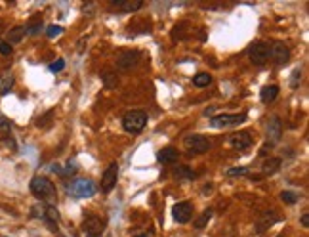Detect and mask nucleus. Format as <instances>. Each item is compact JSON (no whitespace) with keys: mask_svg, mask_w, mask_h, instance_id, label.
Segmentation results:
<instances>
[{"mask_svg":"<svg viewBox=\"0 0 309 237\" xmlns=\"http://www.w3.org/2000/svg\"><path fill=\"white\" fill-rule=\"evenodd\" d=\"M147 124V113L145 111H139V109H134L128 111L124 117H122V126L124 130L130 134H139Z\"/></svg>","mask_w":309,"mask_h":237,"instance_id":"obj_1","label":"nucleus"},{"mask_svg":"<svg viewBox=\"0 0 309 237\" xmlns=\"http://www.w3.org/2000/svg\"><path fill=\"white\" fill-rule=\"evenodd\" d=\"M31 193L38 199H56V188L46 176H34L31 180Z\"/></svg>","mask_w":309,"mask_h":237,"instance_id":"obj_2","label":"nucleus"},{"mask_svg":"<svg viewBox=\"0 0 309 237\" xmlns=\"http://www.w3.org/2000/svg\"><path fill=\"white\" fill-rule=\"evenodd\" d=\"M67 192L76 199H86L96 193V186L88 178H78V180H73L71 184H67Z\"/></svg>","mask_w":309,"mask_h":237,"instance_id":"obj_3","label":"nucleus"},{"mask_svg":"<svg viewBox=\"0 0 309 237\" xmlns=\"http://www.w3.org/2000/svg\"><path fill=\"white\" fill-rule=\"evenodd\" d=\"M244 120H246V113H233V115H229V113H221V115L212 117L210 124H212L214 128H225V126L240 124V122H244Z\"/></svg>","mask_w":309,"mask_h":237,"instance_id":"obj_4","label":"nucleus"},{"mask_svg":"<svg viewBox=\"0 0 309 237\" xmlns=\"http://www.w3.org/2000/svg\"><path fill=\"white\" fill-rule=\"evenodd\" d=\"M248 58L256 65H264L267 58H269V46L264 44V42H254L248 48Z\"/></svg>","mask_w":309,"mask_h":237,"instance_id":"obj_5","label":"nucleus"},{"mask_svg":"<svg viewBox=\"0 0 309 237\" xmlns=\"http://www.w3.org/2000/svg\"><path fill=\"white\" fill-rule=\"evenodd\" d=\"M103 228H105V222H103L100 216L96 214H88L86 220H84V232L88 237H102Z\"/></svg>","mask_w":309,"mask_h":237,"instance_id":"obj_6","label":"nucleus"},{"mask_svg":"<svg viewBox=\"0 0 309 237\" xmlns=\"http://www.w3.org/2000/svg\"><path fill=\"white\" fill-rule=\"evenodd\" d=\"M269 58L273 59V63H277V65H284L290 59V50H288V46L282 44V42H275L269 48Z\"/></svg>","mask_w":309,"mask_h":237,"instance_id":"obj_7","label":"nucleus"},{"mask_svg":"<svg viewBox=\"0 0 309 237\" xmlns=\"http://www.w3.org/2000/svg\"><path fill=\"white\" fill-rule=\"evenodd\" d=\"M185 148L191 149L193 153H205L210 149V142H208V138L201 136V134H193V136L185 138Z\"/></svg>","mask_w":309,"mask_h":237,"instance_id":"obj_8","label":"nucleus"},{"mask_svg":"<svg viewBox=\"0 0 309 237\" xmlns=\"http://www.w3.org/2000/svg\"><path fill=\"white\" fill-rule=\"evenodd\" d=\"M117 180H118V164L117 163H111V164H109V168L103 172L102 190L105 193L113 192V188L117 186Z\"/></svg>","mask_w":309,"mask_h":237,"instance_id":"obj_9","label":"nucleus"},{"mask_svg":"<svg viewBox=\"0 0 309 237\" xmlns=\"http://www.w3.org/2000/svg\"><path fill=\"white\" fill-rule=\"evenodd\" d=\"M139 58H141V54L136 52V50L120 52V54L117 56V67H120V69H132V67L137 65Z\"/></svg>","mask_w":309,"mask_h":237,"instance_id":"obj_10","label":"nucleus"},{"mask_svg":"<svg viewBox=\"0 0 309 237\" xmlns=\"http://www.w3.org/2000/svg\"><path fill=\"white\" fill-rule=\"evenodd\" d=\"M172 214H174V220L177 224H187L193 216V205L187 203V201L185 203H177L172 208Z\"/></svg>","mask_w":309,"mask_h":237,"instance_id":"obj_11","label":"nucleus"},{"mask_svg":"<svg viewBox=\"0 0 309 237\" xmlns=\"http://www.w3.org/2000/svg\"><path fill=\"white\" fill-rule=\"evenodd\" d=\"M229 142H231V146L239 151H244V149H248L252 146V136L250 132H246V130H242V132H235L229 136Z\"/></svg>","mask_w":309,"mask_h":237,"instance_id":"obj_12","label":"nucleus"},{"mask_svg":"<svg viewBox=\"0 0 309 237\" xmlns=\"http://www.w3.org/2000/svg\"><path fill=\"white\" fill-rule=\"evenodd\" d=\"M280 134H282V122H280V118L277 115H273L267 122V138L273 144H277L280 140Z\"/></svg>","mask_w":309,"mask_h":237,"instance_id":"obj_13","label":"nucleus"},{"mask_svg":"<svg viewBox=\"0 0 309 237\" xmlns=\"http://www.w3.org/2000/svg\"><path fill=\"white\" fill-rule=\"evenodd\" d=\"M157 159H159V163L162 164H172L176 163L177 159H179V151L176 148H162L159 153H157Z\"/></svg>","mask_w":309,"mask_h":237,"instance_id":"obj_14","label":"nucleus"},{"mask_svg":"<svg viewBox=\"0 0 309 237\" xmlns=\"http://www.w3.org/2000/svg\"><path fill=\"white\" fill-rule=\"evenodd\" d=\"M111 4L117 6L118 10H122V12H128V14L141 10V6H143L141 0H111Z\"/></svg>","mask_w":309,"mask_h":237,"instance_id":"obj_15","label":"nucleus"},{"mask_svg":"<svg viewBox=\"0 0 309 237\" xmlns=\"http://www.w3.org/2000/svg\"><path fill=\"white\" fill-rule=\"evenodd\" d=\"M279 96V86H275V84H271V86H264L262 92H260V98H262V102L264 104H271V102H275V98Z\"/></svg>","mask_w":309,"mask_h":237,"instance_id":"obj_16","label":"nucleus"},{"mask_svg":"<svg viewBox=\"0 0 309 237\" xmlns=\"http://www.w3.org/2000/svg\"><path fill=\"white\" fill-rule=\"evenodd\" d=\"M14 75L12 73H4L0 75V96H6L10 94V90L14 88Z\"/></svg>","mask_w":309,"mask_h":237,"instance_id":"obj_17","label":"nucleus"},{"mask_svg":"<svg viewBox=\"0 0 309 237\" xmlns=\"http://www.w3.org/2000/svg\"><path fill=\"white\" fill-rule=\"evenodd\" d=\"M279 168H280V159L279 157H271V159H267V161L262 164V172H264V176L275 174Z\"/></svg>","mask_w":309,"mask_h":237,"instance_id":"obj_18","label":"nucleus"},{"mask_svg":"<svg viewBox=\"0 0 309 237\" xmlns=\"http://www.w3.org/2000/svg\"><path fill=\"white\" fill-rule=\"evenodd\" d=\"M52 172H56V174H59L61 178L71 176V174H74V172H76V163H74V161H69L65 168H61L59 164H54V166H52Z\"/></svg>","mask_w":309,"mask_h":237,"instance_id":"obj_19","label":"nucleus"},{"mask_svg":"<svg viewBox=\"0 0 309 237\" xmlns=\"http://www.w3.org/2000/svg\"><path fill=\"white\" fill-rule=\"evenodd\" d=\"M25 37V27H14L12 31H8V44H17V42H21V39Z\"/></svg>","mask_w":309,"mask_h":237,"instance_id":"obj_20","label":"nucleus"},{"mask_svg":"<svg viewBox=\"0 0 309 237\" xmlns=\"http://www.w3.org/2000/svg\"><path fill=\"white\" fill-rule=\"evenodd\" d=\"M193 84L197 86V88H206V86H210L212 84V75L210 73H199L193 77Z\"/></svg>","mask_w":309,"mask_h":237,"instance_id":"obj_21","label":"nucleus"},{"mask_svg":"<svg viewBox=\"0 0 309 237\" xmlns=\"http://www.w3.org/2000/svg\"><path fill=\"white\" fill-rule=\"evenodd\" d=\"M189 29V25L187 23H177L176 27H174V33H172V39L174 40H181V39H185L187 37V31Z\"/></svg>","mask_w":309,"mask_h":237,"instance_id":"obj_22","label":"nucleus"},{"mask_svg":"<svg viewBox=\"0 0 309 237\" xmlns=\"http://www.w3.org/2000/svg\"><path fill=\"white\" fill-rule=\"evenodd\" d=\"M102 80H103V84H105L107 88H117V84H118V79H117V75L115 73H103Z\"/></svg>","mask_w":309,"mask_h":237,"instance_id":"obj_23","label":"nucleus"},{"mask_svg":"<svg viewBox=\"0 0 309 237\" xmlns=\"http://www.w3.org/2000/svg\"><path fill=\"white\" fill-rule=\"evenodd\" d=\"M212 214H214V212H212L210 208H208V210H205V212L201 214V218H197V220H195V228H199V230H203V228H205L206 224L210 222V218H212Z\"/></svg>","mask_w":309,"mask_h":237,"instance_id":"obj_24","label":"nucleus"},{"mask_svg":"<svg viewBox=\"0 0 309 237\" xmlns=\"http://www.w3.org/2000/svg\"><path fill=\"white\" fill-rule=\"evenodd\" d=\"M176 176L177 178H187V180H195L197 174H195V170H191L189 166H177L176 168Z\"/></svg>","mask_w":309,"mask_h":237,"instance_id":"obj_25","label":"nucleus"},{"mask_svg":"<svg viewBox=\"0 0 309 237\" xmlns=\"http://www.w3.org/2000/svg\"><path fill=\"white\" fill-rule=\"evenodd\" d=\"M42 220H46L48 224H58L59 220V212L54 207H46V214Z\"/></svg>","mask_w":309,"mask_h":237,"instance_id":"obj_26","label":"nucleus"},{"mask_svg":"<svg viewBox=\"0 0 309 237\" xmlns=\"http://www.w3.org/2000/svg\"><path fill=\"white\" fill-rule=\"evenodd\" d=\"M280 199H282L284 203H288V205H294L296 201L300 199V195L296 192H282L280 193Z\"/></svg>","mask_w":309,"mask_h":237,"instance_id":"obj_27","label":"nucleus"},{"mask_svg":"<svg viewBox=\"0 0 309 237\" xmlns=\"http://www.w3.org/2000/svg\"><path fill=\"white\" fill-rule=\"evenodd\" d=\"M42 31V21H33V23H29L27 27H25V33L27 35H38Z\"/></svg>","mask_w":309,"mask_h":237,"instance_id":"obj_28","label":"nucleus"},{"mask_svg":"<svg viewBox=\"0 0 309 237\" xmlns=\"http://www.w3.org/2000/svg\"><path fill=\"white\" fill-rule=\"evenodd\" d=\"M246 174H248V168H244V166H235V168L227 170V176H246Z\"/></svg>","mask_w":309,"mask_h":237,"instance_id":"obj_29","label":"nucleus"},{"mask_svg":"<svg viewBox=\"0 0 309 237\" xmlns=\"http://www.w3.org/2000/svg\"><path fill=\"white\" fill-rule=\"evenodd\" d=\"M300 82H302V71H300V69H294V71H292V79H290V86H292V88H298Z\"/></svg>","mask_w":309,"mask_h":237,"instance_id":"obj_30","label":"nucleus"},{"mask_svg":"<svg viewBox=\"0 0 309 237\" xmlns=\"http://www.w3.org/2000/svg\"><path fill=\"white\" fill-rule=\"evenodd\" d=\"M61 27H59V25H50V27H48V29H46V35H48V37H50V39H54V37H59V35H61Z\"/></svg>","mask_w":309,"mask_h":237,"instance_id":"obj_31","label":"nucleus"},{"mask_svg":"<svg viewBox=\"0 0 309 237\" xmlns=\"http://www.w3.org/2000/svg\"><path fill=\"white\" fill-rule=\"evenodd\" d=\"M63 67H65V61H63V59H56L54 63H50V71H52V73H59Z\"/></svg>","mask_w":309,"mask_h":237,"instance_id":"obj_32","label":"nucleus"},{"mask_svg":"<svg viewBox=\"0 0 309 237\" xmlns=\"http://www.w3.org/2000/svg\"><path fill=\"white\" fill-rule=\"evenodd\" d=\"M0 54H4V56H10L12 54V46L8 44L6 40H0Z\"/></svg>","mask_w":309,"mask_h":237,"instance_id":"obj_33","label":"nucleus"},{"mask_svg":"<svg viewBox=\"0 0 309 237\" xmlns=\"http://www.w3.org/2000/svg\"><path fill=\"white\" fill-rule=\"evenodd\" d=\"M0 128H2V130H10V122H8V118L0 117Z\"/></svg>","mask_w":309,"mask_h":237,"instance_id":"obj_34","label":"nucleus"},{"mask_svg":"<svg viewBox=\"0 0 309 237\" xmlns=\"http://www.w3.org/2000/svg\"><path fill=\"white\" fill-rule=\"evenodd\" d=\"M52 115H54V113H52V111H48V113H46V117L38 118V122H36V124H38V126H44V120L46 118H52ZM46 124H48V122H46Z\"/></svg>","mask_w":309,"mask_h":237,"instance_id":"obj_35","label":"nucleus"},{"mask_svg":"<svg viewBox=\"0 0 309 237\" xmlns=\"http://www.w3.org/2000/svg\"><path fill=\"white\" fill-rule=\"evenodd\" d=\"M302 226H306V228L309 226V214H308V212L302 216Z\"/></svg>","mask_w":309,"mask_h":237,"instance_id":"obj_36","label":"nucleus"},{"mask_svg":"<svg viewBox=\"0 0 309 237\" xmlns=\"http://www.w3.org/2000/svg\"><path fill=\"white\" fill-rule=\"evenodd\" d=\"M137 237H147V236H137Z\"/></svg>","mask_w":309,"mask_h":237,"instance_id":"obj_37","label":"nucleus"}]
</instances>
